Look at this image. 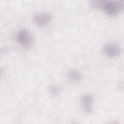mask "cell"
I'll list each match as a JSON object with an SVG mask.
<instances>
[{
    "mask_svg": "<svg viewBox=\"0 0 124 124\" xmlns=\"http://www.w3.org/2000/svg\"><path fill=\"white\" fill-rule=\"evenodd\" d=\"M34 22L40 26H45L48 24L52 19V16L46 12L36 14L33 17Z\"/></svg>",
    "mask_w": 124,
    "mask_h": 124,
    "instance_id": "4",
    "label": "cell"
},
{
    "mask_svg": "<svg viewBox=\"0 0 124 124\" xmlns=\"http://www.w3.org/2000/svg\"><path fill=\"white\" fill-rule=\"evenodd\" d=\"M68 77L70 81L77 82L80 80L82 78V75L78 70H71L68 74Z\"/></svg>",
    "mask_w": 124,
    "mask_h": 124,
    "instance_id": "6",
    "label": "cell"
},
{
    "mask_svg": "<svg viewBox=\"0 0 124 124\" xmlns=\"http://www.w3.org/2000/svg\"><path fill=\"white\" fill-rule=\"evenodd\" d=\"M50 93L53 95H57L60 93V89L55 86H51L49 89Z\"/></svg>",
    "mask_w": 124,
    "mask_h": 124,
    "instance_id": "7",
    "label": "cell"
},
{
    "mask_svg": "<svg viewBox=\"0 0 124 124\" xmlns=\"http://www.w3.org/2000/svg\"><path fill=\"white\" fill-rule=\"evenodd\" d=\"M91 4L93 7L101 9L108 15L112 16L118 15L123 8V3L116 0H95L92 1Z\"/></svg>",
    "mask_w": 124,
    "mask_h": 124,
    "instance_id": "1",
    "label": "cell"
},
{
    "mask_svg": "<svg viewBox=\"0 0 124 124\" xmlns=\"http://www.w3.org/2000/svg\"><path fill=\"white\" fill-rule=\"evenodd\" d=\"M16 41L23 48L28 49L33 43V39L31 33L26 30L20 31L16 35Z\"/></svg>",
    "mask_w": 124,
    "mask_h": 124,
    "instance_id": "2",
    "label": "cell"
},
{
    "mask_svg": "<svg viewBox=\"0 0 124 124\" xmlns=\"http://www.w3.org/2000/svg\"><path fill=\"white\" fill-rule=\"evenodd\" d=\"M104 53L109 57H115L118 56L121 51L120 46L115 43L106 44L103 48Z\"/></svg>",
    "mask_w": 124,
    "mask_h": 124,
    "instance_id": "3",
    "label": "cell"
},
{
    "mask_svg": "<svg viewBox=\"0 0 124 124\" xmlns=\"http://www.w3.org/2000/svg\"><path fill=\"white\" fill-rule=\"evenodd\" d=\"M80 101L82 108L85 112L88 113L93 112V97L92 95L89 94H84L81 97Z\"/></svg>",
    "mask_w": 124,
    "mask_h": 124,
    "instance_id": "5",
    "label": "cell"
}]
</instances>
